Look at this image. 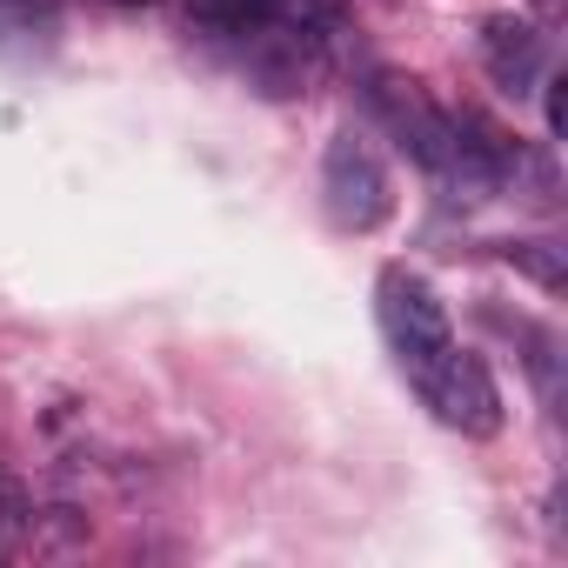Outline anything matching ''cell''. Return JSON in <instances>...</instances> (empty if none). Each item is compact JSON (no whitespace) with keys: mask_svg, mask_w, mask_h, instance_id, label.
I'll return each instance as SVG.
<instances>
[{"mask_svg":"<svg viewBox=\"0 0 568 568\" xmlns=\"http://www.w3.org/2000/svg\"><path fill=\"white\" fill-rule=\"evenodd\" d=\"M375 322H382V335H388V348H395V362H402L408 382L455 348V322H448L442 295L428 288L415 267H382V281H375Z\"/></svg>","mask_w":568,"mask_h":568,"instance_id":"1","label":"cell"},{"mask_svg":"<svg viewBox=\"0 0 568 568\" xmlns=\"http://www.w3.org/2000/svg\"><path fill=\"white\" fill-rule=\"evenodd\" d=\"M322 207L342 234H375L388 214H395V181H388V161L382 148L362 134V128H342L322 154Z\"/></svg>","mask_w":568,"mask_h":568,"instance_id":"2","label":"cell"},{"mask_svg":"<svg viewBox=\"0 0 568 568\" xmlns=\"http://www.w3.org/2000/svg\"><path fill=\"white\" fill-rule=\"evenodd\" d=\"M415 395L435 408L442 428H455V435H468V442L501 435V388H495L488 362H481L475 348H462V342H455L435 368L415 375Z\"/></svg>","mask_w":568,"mask_h":568,"instance_id":"3","label":"cell"},{"mask_svg":"<svg viewBox=\"0 0 568 568\" xmlns=\"http://www.w3.org/2000/svg\"><path fill=\"white\" fill-rule=\"evenodd\" d=\"M362 101H368V114L395 134V148L408 154V161H422L435 181H442V168H448V148H455V128H448V114L422 94V81H408V74H388V68H375L368 81H362Z\"/></svg>","mask_w":568,"mask_h":568,"instance_id":"4","label":"cell"},{"mask_svg":"<svg viewBox=\"0 0 568 568\" xmlns=\"http://www.w3.org/2000/svg\"><path fill=\"white\" fill-rule=\"evenodd\" d=\"M481 68H488V81L501 94H535L541 74H548V34L515 21V14H501V21L481 28Z\"/></svg>","mask_w":568,"mask_h":568,"instance_id":"5","label":"cell"},{"mask_svg":"<svg viewBox=\"0 0 568 568\" xmlns=\"http://www.w3.org/2000/svg\"><path fill=\"white\" fill-rule=\"evenodd\" d=\"M187 14H194V28H207V34L247 41V34H261V28L281 14V0H187Z\"/></svg>","mask_w":568,"mask_h":568,"instance_id":"6","label":"cell"},{"mask_svg":"<svg viewBox=\"0 0 568 568\" xmlns=\"http://www.w3.org/2000/svg\"><path fill=\"white\" fill-rule=\"evenodd\" d=\"M501 261H508V267H521L535 288H548V295H561V281H568V254H561L555 241H508V247H501Z\"/></svg>","mask_w":568,"mask_h":568,"instance_id":"7","label":"cell"},{"mask_svg":"<svg viewBox=\"0 0 568 568\" xmlns=\"http://www.w3.org/2000/svg\"><path fill=\"white\" fill-rule=\"evenodd\" d=\"M54 34V0H0V41Z\"/></svg>","mask_w":568,"mask_h":568,"instance_id":"8","label":"cell"},{"mask_svg":"<svg viewBox=\"0 0 568 568\" xmlns=\"http://www.w3.org/2000/svg\"><path fill=\"white\" fill-rule=\"evenodd\" d=\"M28 521H34V501H28V488L0 475V548L28 541Z\"/></svg>","mask_w":568,"mask_h":568,"instance_id":"9","label":"cell"},{"mask_svg":"<svg viewBox=\"0 0 568 568\" xmlns=\"http://www.w3.org/2000/svg\"><path fill=\"white\" fill-rule=\"evenodd\" d=\"M535 8H555V0H535Z\"/></svg>","mask_w":568,"mask_h":568,"instance_id":"10","label":"cell"}]
</instances>
